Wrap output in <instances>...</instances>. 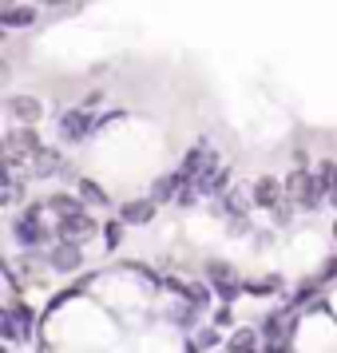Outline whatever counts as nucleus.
<instances>
[{
	"label": "nucleus",
	"instance_id": "f257e3e1",
	"mask_svg": "<svg viewBox=\"0 0 337 353\" xmlns=\"http://www.w3.org/2000/svg\"><path fill=\"white\" fill-rule=\"evenodd\" d=\"M40 210H48V203H28V207L12 219V239H17V246L24 254H44V246L52 242Z\"/></svg>",
	"mask_w": 337,
	"mask_h": 353
},
{
	"label": "nucleus",
	"instance_id": "f03ea898",
	"mask_svg": "<svg viewBox=\"0 0 337 353\" xmlns=\"http://www.w3.org/2000/svg\"><path fill=\"white\" fill-rule=\"evenodd\" d=\"M0 334H4L8 345H32L36 314L24 302H8L4 305V314H0Z\"/></svg>",
	"mask_w": 337,
	"mask_h": 353
},
{
	"label": "nucleus",
	"instance_id": "7ed1b4c3",
	"mask_svg": "<svg viewBox=\"0 0 337 353\" xmlns=\"http://www.w3.org/2000/svg\"><path fill=\"white\" fill-rule=\"evenodd\" d=\"M96 119H99V115L80 103V108H68V112L56 115V131H60V139H64V143H83V139L99 135Z\"/></svg>",
	"mask_w": 337,
	"mask_h": 353
},
{
	"label": "nucleus",
	"instance_id": "20e7f679",
	"mask_svg": "<svg viewBox=\"0 0 337 353\" xmlns=\"http://www.w3.org/2000/svg\"><path fill=\"white\" fill-rule=\"evenodd\" d=\"M4 147H8V167H12V171H20V167L32 159L44 143H40V131H36V123H17V128L4 131Z\"/></svg>",
	"mask_w": 337,
	"mask_h": 353
},
{
	"label": "nucleus",
	"instance_id": "39448f33",
	"mask_svg": "<svg viewBox=\"0 0 337 353\" xmlns=\"http://www.w3.org/2000/svg\"><path fill=\"white\" fill-rule=\"evenodd\" d=\"M28 171H32V179H76L72 163H68L64 151H56V147H40L32 159H28Z\"/></svg>",
	"mask_w": 337,
	"mask_h": 353
},
{
	"label": "nucleus",
	"instance_id": "423d86ee",
	"mask_svg": "<svg viewBox=\"0 0 337 353\" xmlns=\"http://www.w3.org/2000/svg\"><path fill=\"white\" fill-rule=\"evenodd\" d=\"M207 282L223 302H234L238 294H246V282L238 278V270L230 262H207Z\"/></svg>",
	"mask_w": 337,
	"mask_h": 353
},
{
	"label": "nucleus",
	"instance_id": "0eeeda50",
	"mask_svg": "<svg viewBox=\"0 0 337 353\" xmlns=\"http://www.w3.org/2000/svg\"><path fill=\"white\" fill-rule=\"evenodd\" d=\"M4 112L12 115L17 123H40V119H44V99L28 96V92H17V96L4 99Z\"/></svg>",
	"mask_w": 337,
	"mask_h": 353
},
{
	"label": "nucleus",
	"instance_id": "6e6552de",
	"mask_svg": "<svg viewBox=\"0 0 337 353\" xmlns=\"http://www.w3.org/2000/svg\"><path fill=\"white\" fill-rule=\"evenodd\" d=\"M48 266H52V270H60V274L80 270V266H83L80 242H76V239H60L56 246H48Z\"/></svg>",
	"mask_w": 337,
	"mask_h": 353
},
{
	"label": "nucleus",
	"instance_id": "1a4fd4ad",
	"mask_svg": "<svg viewBox=\"0 0 337 353\" xmlns=\"http://www.w3.org/2000/svg\"><path fill=\"white\" fill-rule=\"evenodd\" d=\"M178 167H183L191 179H198V175H207L210 167H218V151H214V147L203 139V143H194L191 151L183 155V163H178Z\"/></svg>",
	"mask_w": 337,
	"mask_h": 353
},
{
	"label": "nucleus",
	"instance_id": "9d476101",
	"mask_svg": "<svg viewBox=\"0 0 337 353\" xmlns=\"http://www.w3.org/2000/svg\"><path fill=\"white\" fill-rule=\"evenodd\" d=\"M250 194H254V207L270 210V207H278V203L286 199V179L262 175V179H254V187H250Z\"/></svg>",
	"mask_w": 337,
	"mask_h": 353
},
{
	"label": "nucleus",
	"instance_id": "9b49d317",
	"mask_svg": "<svg viewBox=\"0 0 337 353\" xmlns=\"http://www.w3.org/2000/svg\"><path fill=\"white\" fill-rule=\"evenodd\" d=\"M0 24H4V32H24V28L40 24V12H36V4H8V8H0Z\"/></svg>",
	"mask_w": 337,
	"mask_h": 353
},
{
	"label": "nucleus",
	"instance_id": "f8f14e48",
	"mask_svg": "<svg viewBox=\"0 0 337 353\" xmlns=\"http://www.w3.org/2000/svg\"><path fill=\"white\" fill-rule=\"evenodd\" d=\"M96 230H103V226L96 223V214H92V210H80V214H68V219H60V239L83 242V239H92Z\"/></svg>",
	"mask_w": 337,
	"mask_h": 353
},
{
	"label": "nucleus",
	"instance_id": "ddd939ff",
	"mask_svg": "<svg viewBox=\"0 0 337 353\" xmlns=\"http://www.w3.org/2000/svg\"><path fill=\"white\" fill-rule=\"evenodd\" d=\"M254 203V194L242 191V187H230V191L223 194V199H214V214H223V219H246V207Z\"/></svg>",
	"mask_w": 337,
	"mask_h": 353
},
{
	"label": "nucleus",
	"instance_id": "4468645a",
	"mask_svg": "<svg viewBox=\"0 0 337 353\" xmlns=\"http://www.w3.org/2000/svg\"><path fill=\"white\" fill-rule=\"evenodd\" d=\"M155 214H159V203H155L151 194H147V199H127V203L119 207V219L127 226H147Z\"/></svg>",
	"mask_w": 337,
	"mask_h": 353
},
{
	"label": "nucleus",
	"instance_id": "2eb2a0df",
	"mask_svg": "<svg viewBox=\"0 0 337 353\" xmlns=\"http://www.w3.org/2000/svg\"><path fill=\"white\" fill-rule=\"evenodd\" d=\"M230 187H234V183H230V167H226V163L210 167L207 175H198V191H203V199H223Z\"/></svg>",
	"mask_w": 337,
	"mask_h": 353
},
{
	"label": "nucleus",
	"instance_id": "dca6fc26",
	"mask_svg": "<svg viewBox=\"0 0 337 353\" xmlns=\"http://www.w3.org/2000/svg\"><path fill=\"white\" fill-rule=\"evenodd\" d=\"M183 183H187L183 171H167V175H159L151 183V199H155V203H175L178 191H183Z\"/></svg>",
	"mask_w": 337,
	"mask_h": 353
},
{
	"label": "nucleus",
	"instance_id": "f3484780",
	"mask_svg": "<svg viewBox=\"0 0 337 353\" xmlns=\"http://www.w3.org/2000/svg\"><path fill=\"white\" fill-rule=\"evenodd\" d=\"M44 203H48V210L56 214V219H68V214H80V210H88V203H83L80 194H68V191L48 194Z\"/></svg>",
	"mask_w": 337,
	"mask_h": 353
},
{
	"label": "nucleus",
	"instance_id": "a211bd4d",
	"mask_svg": "<svg viewBox=\"0 0 337 353\" xmlns=\"http://www.w3.org/2000/svg\"><path fill=\"white\" fill-rule=\"evenodd\" d=\"M266 337H262V330H254V325H242V330H234V337L226 341V353H258V345H262Z\"/></svg>",
	"mask_w": 337,
	"mask_h": 353
},
{
	"label": "nucleus",
	"instance_id": "6ab92c4d",
	"mask_svg": "<svg viewBox=\"0 0 337 353\" xmlns=\"http://www.w3.org/2000/svg\"><path fill=\"white\" fill-rule=\"evenodd\" d=\"M76 194H80L83 203H88V207H112V199H108V191H103V187H99L96 179H76Z\"/></svg>",
	"mask_w": 337,
	"mask_h": 353
},
{
	"label": "nucleus",
	"instance_id": "aec40b11",
	"mask_svg": "<svg viewBox=\"0 0 337 353\" xmlns=\"http://www.w3.org/2000/svg\"><path fill=\"white\" fill-rule=\"evenodd\" d=\"M210 294H214V290H210V282H183V298H187L198 314H203V310H210Z\"/></svg>",
	"mask_w": 337,
	"mask_h": 353
},
{
	"label": "nucleus",
	"instance_id": "412c9836",
	"mask_svg": "<svg viewBox=\"0 0 337 353\" xmlns=\"http://www.w3.org/2000/svg\"><path fill=\"white\" fill-rule=\"evenodd\" d=\"M294 210H298V199H282L278 207H270V219H274V226H294Z\"/></svg>",
	"mask_w": 337,
	"mask_h": 353
},
{
	"label": "nucleus",
	"instance_id": "4be33fe9",
	"mask_svg": "<svg viewBox=\"0 0 337 353\" xmlns=\"http://www.w3.org/2000/svg\"><path fill=\"white\" fill-rule=\"evenodd\" d=\"M123 219L115 214L112 223H103V250H119V239H123Z\"/></svg>",
	"mask_w": 337,
	"mask_h": 353
},
{
	"label": "nucleus",
	"instance_id": "5701e85b",
	"mask_svg": "<svg viewBox=\"0 0 337 353\" xmlns=\"http://www.w3.org/2000/svg\"><path fill=\"white\" fill-rule=\"evenodd\" d=\"M20 194H24V179H20V171H12V179H8V187H4V207H17Z\"/></svg>",
	"mask_w": 337,
	"mask_h": 353
},
{
	"label": "nucleus",
	"instance_id": "b1692460",
	"mask_svg": "<svg viewBox=\"0 0 337 353\" xmlns=\"http://www.w3.org/2000/svg\"><path fill=\"white\" fill-rule=\"evenodd\" d=\"M274 290H282V278L270 274L266 282H246V294H274Z\"/></svg>",
	"mask_w": 337,
	"mask_h": 353
},
{
	"label": "nucleus",
	"instance_id": "393cba45",
	"mask_svg": "<svg viewBox=\"0 0 337 353\" xmlns=\"http://www.w3.org/2000/svg\"><path fill=\"white\" fill-rule=\"evenodd\" d=\"M194 341H198V350H214V345H218V330H198Z\"/></svg>",
	"mask_w": 337,
	"mask_h": 353
},
{
	"label": "nucleus",
	"instance_id": "a878e982",
	"mask_svg": "<svg viewBox=\"0 0 337 353\" xmlns=\"http://www.w3.org/2000/svg\"><path fill=\"white\" fill-rule=\"evenodd\" d=\"M119 119H123V112H103V115L96 119V128H99V131H108L112 123H119Z\"/></svg>",
	"mask_w": 337,
	"mask_h": 353
},
{
	"label": "nucleus",
	"instance_id": "bb28decb",
	"mask_svg": "<svg viewBox=\"0 0 337 353\" xmlns=\"http://www.w3.org/2000/svg\"><path fill=\"white\" fill-rule=\"evenodd\" d=\"M230 318H234L230 314V302H223V310H214V325H230Z\"/></svg>",
	"mask_w": 337,
	"mask_h": 353
},
{
	"label": "nucleus",
	"instance_id": "cd10ccee",
	"mask_svg": "<svg viewBox=\"0 0 337 353\" xmlns=\"http://www.w3.org/2000/svg\"><path fill=\"white\" fill-rule=\"evenodd\" d=\"M99 103H103V92H99V88H96V92H88V96H83V108H92V112H96Z\"/></svg>",
	"mask_w": 337,
	"mask_h": 353
},
{
	"label": "nucleus",
	"instance_id": "c85d7f7f",
	"mask_svg": "<svg viewBox=\"0 0 337 353\" xmlns=\"http://www.w3.org/2000/svg\"><path fill=\"white\" fill-rule=\"evenodd\" d=\"M36 4H48V8H64L68 0H36Z\"/></svg>",
	"mask_w": 337,
	"mask_h": 353
},
{
	"label": "nucleus",
	"instance_id": "c756f323",
	"mask_svg": "<svg viewBox=\"0 0 337 353\" xmlns=\"http://www.w3.org/2000/svg\"><path fill=\"white\" fill-rule=\"evenodd\" d=\"M329 203L337 207V179H334V187H329Z\"/></svg>",
	"mask_w": 337,
	"mask_h": 353
},
{
	"label": "nucleus",
	"instance_id": "7c9ffc66",
	"mask_svg": "<svg viewBox=\"0 0 337 353\" xmlns=\"http://www.w3.org/2000/svg\"><path fill=\"white\" fill-rule=\"evenodd\" d=\"M8 4H17V0H0V8H8Z\"/></svg>",
	"mask_w": 337,
	"mask_h": 353
},
{
	"label": "nucleus",
	"instance_id": "2f4dec72",
	"mask_svg": "<svg viewBox=\"0 0 337 353\" xmlns=\"http://www.w3.org/2000/svg\"><path fill=\"white\" fill-rule=\"evenodd\" d=\"M334 239H337V223H334Z\"/></svg>",
	"mask_w": 337,
	"mask_h": 353
}]
</instances>
